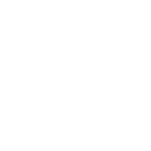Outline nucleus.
Listing matches in <instances>:
<instances>
[]
</instances>
